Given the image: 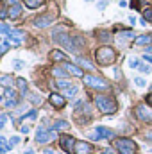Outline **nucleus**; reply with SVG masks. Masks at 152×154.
Segmentation results:
<instances>
[{"mask_svg":"<svg viewBox=\"0 0 152 154\" xmlns=\"http://www.w3.org/2000/svg\"><path fill=\"white\" fill-rule=\"evenodd\" d=\"M7 122V115H0V127H4Z\"/></svg>","mask_w":152,"mask_h":154,"instance_id":"obj_35","label":"nucleus"},{"mask_svg":"<svg viewBox=\"0 0 152 154\" xmlns=\"http://www.w3.org/2000/svg\"><path fill=\"white\" fill-rule=\"evenodd\" d=\"M23 154H34V152H32V149H29V151H25Z\"/></svg>","mask_w":152,"mask_h":154,"instance_id":"obj_45","label":"nucleus"},{"mask_svg":"<svg viewBox=\"0 0 152 154\" xmlns=\"http://www.w3.org/2000/svg\"><path fill=\"white\" fill-rule=\"evenodd\" d=\"M14 68H16V70L23 68V63H22V61H14Z\"/></svg>","mask_w":152,"mask_h":154,"instance_id":"obj_37","label":"nucleus"},{"mask_svg":"<svg viewBox=\"0 0 152 154\" xmlns=\"http://www.w3.org/2000/svg\"><path fill=\"white\" fill-rule=\"evenodd\" d=\"M95 104L100 109V113H104V115H113L114 111H116V108H118L116 102H114V99L108 97V95H99L95 99Z\"/></svg>","mask_w":152,"mask_h":154,"instance_id":"obj_1","label":"nucleus"},{"mask_svg":"<svg viewBox=\"0 0 152 154\" xmlns=\"http://www.w3.org/2000/svg\"><path fill=\"white\" fill-rule=\"evenodd\" d=\"M68 127H70V124L65 122V120H57V122H54V131H57V129H68Z\"/></svg>","mask_w":152,"mask_h":154,"instance_id":"obj_19","label":"nucleus"},{"mask_svg":"<svg viewBox=\"0 0 152 154\" xmlns=\"http://www.w3.org/2000/svg\"><path fill=\"white\" fill-rule=\"evenodd\" d=\"M4 97H5V100H9V99H16V91H14L13 88H4Z\"/></svg>","mask_w":152,"mask_h":154,"instance_id":"obj_18","label":"nucleus"},{"mask_svg":"<svg viewBox=\"0 0 152 154\" xmlns=\"http://www.w3.org/2000/svg\"><path fill=\"white\" fill-rule=\"evenodd\" d=\"M86 2H90V0H86Z\"/></svg>","mask_w":152,"mask_h":154,"instance_id":"obj_47","label":"nucleus"},{"mask_svg":"<svg viewBox=\"0 0 152 154\" xmlns=\"http://www.w3.org/2000/svg\"><path fill=\"white\" fill-rule=\"evenodd\" d=\"M97 7H99V9H104V7H106V2H104V0H102V2H99V5H97Z\"/></svg>","mask_w":152,"mask_h":154,"instance_id":"obj_41","label":"nucleus"},{"mask_svg":"<svg viewBox=\"0 0 152 154\" xmlns=\"http://www.w3.org/2000/svg\"><path fill=\"white\" fill-rule=\"evenodd\" d=\"M0 31H2V34H5V36H9V34H11V31H9V27H7V23H2V25H0Z\"/></svg>","mask_w":152,"mask_h":154,"instance_id":"obj_29","label":"nucleus"},{"mask_svg":"<svg viewBox=\"0 0 152 154\" xmlns=\"http://www.w3.org/2000/svg\"><path fill=\"white\" fill-rule=\"evenodd\" d=\"M57 138V131H54V129H45L43 125L38 129V133H36V142L38 143H48V142H52V140H56Z\"/></svg>","mask_w":152,"mask_h":154,"instance_id":"obj_4","label":"nucleus"},{"mask_svg":"<svg viewBox=\"0 0 152 154\" xmlns=\"http://www.w3.org/2000/svg\"><path fill=\"white\" fill-rule=\"evenodd\" d=\"M65 95H66V97H74V95H77V88L75 86H72V88L65 90Z\"/></svg>","mask_w":152,"mask_h":154,"instance_id":"obj_28","label":"nucleus"},{"mask_svg":"<svg viewBox=\"0 0 152 154\" xmlns=\"http://www.w3.org/2000/svg\"><path fill=\"white\" fill-rule=\"evenodd\" d=\"M50 59H54V61H65L66 56H65L61 50H52V52H50Z\"/></svg>","mask_w":152,"mask_h":154,"instance_id":"obj_16","label":"nucleus"},{"mask_svg":"<svg viewBox=\"0 0 152 154\" xmlns=\"http://www.w3.org/2000/svg\"><path fill=\"white\" fill-rule=\"evenodd\" d=\"M149 43H152V36L150 34H143V36H138V38H136V45H140V47L149 45Z\"/></svg>","mask_w":152,"mask_h":154,"instance_id":"obj_15","label":"nucleus"},{"mask_svg":"<svg viewBox=\"0 0 152 154\" xmlns=\"http://www.w3.org/2000/svg\"><path fill=\"white\" fill-rule=\"evenodd\" d=\"M77 61H79V63H81V65H82L84 68H88V70H93V65H91V63H90L88 59H81V57H79Z\"/></svg>","mask_w":152,"mask_h":154,"instance_id":"obj_25","label":"nucleus"},{"mask_svg":"<svg viewBox=\"0 0 152 154\" xmlns=\"http://www.w3.org/2000/svg\"><path fill=\"white\" fill-rule=\"evenodd\" d=\"M7 14H9L11 18H18V16L22 14V7H20V4H13V5H9Z\"/></svg>","mask_w":152,"mask_h":154,"instance_id":"obj_13","label":"nucleus"},{"mask_svg":"<svg viewBox=\"0 0 152 154\" xmlns=\"http://www.w3.org/2000/svg\"><path fill=\"white\" fill-rule=\"evenodd\" d=\"M43 4V0H25V5L29 7V9H36Z\"/></svg>","mask_w":152,"mask_h":154,"instance_id":"obj_21","label":"nucleus"},{"mask_svg":"<svg viewBox=\"0 0 152 154\" xmlns=\"http://www.w3.org/2000/svg\"><path fill=\"white\" fill-rule=\"evenodd\" d=\"M52 74H54V75H56V77H61V79H65V77H66V74H68V72H65L63 68H57V66H56V68L52 70Z\"/></svg>","mask_w":152,"mask_h":154,"instance_id":"obj_23","label":"nucleus"},{"mask_svg":"<svg viewBox=\"0 0 152 154\" xmlns=\"http://www.w3.org/2000/svg\"><path fill=\"white\" fill-rule=\"evenodd\" d=\"M100 39H102V41H108V39H109V34H108V32H100Z\"/></svg>","mask_w":152,"mask_h":154,"instance_id":"obj_36","label":"nucleus"},{"mask_svg":"<svg viewBox=\"0 0 152 154\" xmlns=\"http://www.w3.org/2000/svg\"><path fill=\"white\" fill-rule=\"evenodd\" d=\"M93 147L91 143H86V142H77L75 149H74V154H91Z\"/></svg>","mask_w":152,"mask_h":154,"instance_id":"obj_10","label":"nucleus"},{"mask_svg":"<svg viewBox=\"0 0 152 154\" xmlns=\"http://www.w3.org/2000/svg\"><path fill=\"white\" fill-rule=\"evenodd\" d=\"M43 154H54V151H50V149H45V151H43Z\"/></svg>","mask_w":152,"mask_h":154,"instance_id":"obj_43","label":"nucleus"},{"mask_svg":"<svg viewBox=\"0 0 152 154\" xmlns=\"http://www.w3.org/2000/svg\"><path fill=\"white\" fill-rule=\"evenodd\" d=\"M65 70H66L68 74L75 75V77H84V74H82V70H81L79 66H75V65H72V63H65Z\"/></svg>","mask_w":152,"mask_h":154,"instance_id":"obj_12","label":"nucleus"},{"mask_svg":"<svg viewBox=\"0 0 152 154\" xmlns=\"http://www.w3.org/2000/svg\"><path fill=\"white\" fill-rule=\"evenodd\" d=\"M5 16H7V11H5V9H2V13H0V18H2V20H4V18H5Z\"/></svg>","mask_w":152,"mask_h":154,"instance_id":"obj_40","label":"nucleus"},{"mask_svg":"<svg viewBox=\"0 0 152 154\" xmlns=\"http://www.w3.org/2000/svg\"><path fill=\"white\" fill-rule=\"evenodd\" d=\"M147 102H149V106H152V93L147 97Z\"/></svg>","mask_w":152,"mask_h":154,"instance_id":"obj_42","label":"nucleus"},{"mask_svg":"<svg viewBox=\"0 0 152 154\" xmlns=\"http://www.w3.org/2000/svg\"><path fill=\"white\" fill-rule=\"evenodd\" d=\"M150 90H152V86H150Z\"/></svg>","mask_w":152,"mask_h":154,"instance_id":"obj_48","label":"nucleus"},{"mask_svg":"<svg viewBox=\"0 0 152 154\" xmlns=\"http://www.w3.org/2000/svg\"><path fill=\"white\" fill-rule=\"evenodd\" d=\"M95 56H97V63L100 66H108V65L114 63V59H116V52L111 47H100Z\"/></svg>","mask_w":152,"mask_h":154,"instance_id":"obj_2","label":"nucleus"},{"mask_svg":"<svg viewBox=\"0 0 152 154\" xmlns=\"http://www.w3.org/2000/svg\"><path fill=\"white\" fill-rule=\"evenodd\" d=\"M134 82H136L138 86H141V88H143V86H147V82H145V79H143V77H136V79H134Z\"/></svg>","mask_w":152,"mask_h":154,"instance_id":"obj_30","label":"nucleus"},{"mask_svg":"<svg viewBox=\"0 0 152 154\" xmlns=\"http://www.w3.org/2000/svg\"><path fill=\"white\" fill-rule=\"evenodd\" d=\"M36 116H38V111H36V109H32V111H29L27 115L23 116L22 120H36Z\"/></svg>","mask_w":152,"mask_h":154,"instance_id":"obj_24","label":"nucleus"},{"mask_svg":"<svg viewBox=\"0 0 152 154\" xmlns=\"http://www.w3.org/2000/svg\"><path fill=\"white\" fill-rule=\"evenodd\" d=\"M59 142H61V147H63V151H65V152H74L77 142L72 138V136L65 134V136H61V138H59Z\"/></svg>","mask_w":152,"mask_h":154,"instance_id":"obj_6","label":"nucleus"},{"mask_svg":"<svg viewBox=\"0 0 152 154\" xmlns=\"http://www.w3.org/2000/svg\"><path fill=\"white\" fill-rule=\"evenodd\" d=\"M134 38V32H131V31H125V32H122V34H118V43L122 45V47H125L127 43V39H132Z\"/></svg>","mask_w":152,"mask_h":154,"instance_id":"obj_14","label":"nucleus"},{"mask_svg":"<svg viewBox=\"0 0 152 154\" xmlns=\"http://www.w3.org/2000/svg\"><path fill=\"white\" fill-rule=\"evenodd\" d=\"M129 66H131V68H140L138 59H131V61H129Z\"/></svg>","mask_w":152,"mask_h":154,"instance_id":"obj_33","label":"nucleus"},{"mask_svg":"<svg viewBox=\"0 0 152 154\" xmlns=\"http://www.w3.org/2000/svg\"><path fill=\"white\" fill-rule=\"evenodd\" d=\"M0 84H2L4 88H11V84H13V77L2 75V79H0Z\"/></svg>","mask_w":152,"mask_h":154,"instance_id":"obj_20","label":"nucleus"},{"mask_svg":"<svg viewBox=\"0 0 152 154\" xmlns=\"http://www.w3.org/2000/svg\"><path fill=\"white\" fill-rule=\"evenodd\" d=\"M136 115H138L140 120H143V122H150L152 120V111L147 106H143V104H140V106L136 108Z\"/></svg>","mask_w":152,"mask_h":154,"instance_id":"obj_9","label":"nucleus"},{"mask_svg":"<svg viewBox=\"0 0 152 154\" xmlns=\"http://www.w3.org/2000/svg\"><path fill=\"white\" fill-rule=\"evenodd\" d=\"M50 104H52V106H56V108H65L66 100H65V97H63V95L52 93V95H50Z\"/></svg>","mask_w":152,"mask_h":154,"instance_id":"obj_11","label":"nucleus"},{"mask_svg":"<svg viewBox=\"0 0 152 154\" xmlns=\"http://www.w3.org/2000/svg\"><path fill=\"white\" fill-rule=\"evenodd\" d=\"M113 136H114L113 129H108V127H102V125H99V127H97V131H95V134H91V138H93V140H100V138H113Z\"/></svg>","mask_w":152,"mask_h":154,"instance_id":"obj_7","label":"nucleus"},{"mask_svg":"<svg viewBox=\"0 0 152 154\" xmlns=\"http://www.w3.org/2000/svg\"><path fill=\"white\" fill-rule=\"evenodd\" d=\"M104 154H114V152H111V151H106V152H104Z\"/></svg>","mask_w":152,"mask_h":154,"instance_id":"obj_46","label":"nucleus"},{"mask_svg":"<svg viewBox=\"0 0 152 154\" xmlns=\"http://www.w3.org/2000/svg\"><path fill=\"white\" fill-rule=\"evenodd\" d=\"M54 20H56V16L50 14V13H48V14H41V16H38V18L34 20V25L39 27V29H43V27H48Z\"/></svg>","mask_w":152,"mask_h":154,"instance_id":"obj_8","label":"nucleus"},{"mask_svg":"<svg viewBox=\"0 0 152 154\" xmlns=\"http://www.w3.org/2000/svg\"><path fill=\"white\" fill-rule=\"evenodd\" d=\"M147 138H149V140L152 142V131H149V133H147Z\"/></svg>","mask_w":152,"mask_h":154,"instance_id":"obj_44","label":"nucleus"},{"mask_svg":"<svg viewBox=\"0 0 152 154\" xmlns=\"http://www.w3.org/2000/svg\"><path fill=\"white\" fill-rule=\"evenodd\" d=\"M16 84H18V88H20L22 95H25V93H27V81H25V79H18V81H16Z\"/></svg>","mask_w":152,"mask_h":154,"instance_id":"obj_22","label":"nucleus"},{"mask_svg":"<svg viewBox=\"0 0 152 154\" xmlns=\"http://www.w3.org/2000/svg\"><path fill=\"white\" fill-rule=\"evenodd\" d=\"M143 18H145V20H149V22H152V7L143 9Z\"/></svg>","mask_w":152,"mask_h":154,"instance_id":"obj_26","label":"nucleus"},{"mask_svg":"<svg viewBox=\"0 0 152 154\" xmlns=\"http://www.w3.org/2000/svg\"><path fill=\"white\" fill-rule=\"evenodd\" d=\"M29 129H31V125H27V124L20 127V131H22V133H29Z\"/></svg>","mask_w":152,"mask_h":154,"instance_id":"obj_38","label":"nucleus"},{"mask_svg":"<svg viewBox=\"0 0 152 154\" xmlns=\"http://www.w3.org/2000/svg\"><path fill=\"white\" fill-rule=\"evenodd\" d=\"M140 72H143V74H149V72H150V68H149L147 65H140Z\"/></svg>","mask_w":152,"mask_h":154,"instance_id":"obj_34","label":"nucleus"},{"mask_svg":"<svg viewBox=\"0 0 152 154\" xmlns=\"http://www.w3.org/2000/svg\"><path fill=\"white\" fill-rule=\"evenodd\" d=\"M16 104H18V99H9V100H5V102H4V106H5V108H14Z\"/></svg>","mask_w":152,"mask_h":154,"instance_id":"obj_27","label":"nucleus"},{"mask_svg":"<svg viewBox=\"0 0 152 154\" xmlns=\"http://www.w3.org/2000/svg\"><path fill=\"white\" fill-rule=\"evenodd\" d=\"M56 84H57V88H63V90H68V88H72V86H74V84H72L70 81H66V79H59Z\"/></svg>","mask_w":152,"mask_h":154,"instance_id":"obj_17","label":"nucleus"},{"mask_svg":"<svg viewBox=\"0 0 152 154\" xmlns=\"http://www.w3.org/2000/svg\"><path fill=\"white\" fill-rule=\"evenodd\" d=\"M143 59H145V61H149V63H152V56H149V54H145V56H143Z\"/></svg>","mask_w":152,"mask_h":154,"instance_id":"obj_39","label":"nucleus"},{"mask_svg":"<svg viewBox=\"0 0 152 154\" xmlns=\"http://www.w3.org/2000/svg\"><path fill=\"white\" fill-rule=\"evenodd\" d=\"M114 147L120 151V154H136V143L129 138H116Z\"/></svg>","mask_w":152,"mask_h":154,"instance_id":"obj_3","label":"nucleus"},{"mask_svg":"<svg viewBox=\"0 0 152 154\" xmlns=\"http://www.w3.org/2000/svg\"><path fill=\"white\" fill-rule=\"evenodd\" d=\"M7 48H9V41L5 39V41H2V50H0V52H2V54H5V52H7Z\"/></svg>","mask_w":152,"mask_h":154,"instance_id":"obj_32","label":"nucleus"},{"mask_svg":"<svg viewBox=\"0 0 152 154\" xmlns=\"http://www.w3.org/2000/svg\"><path fill=\"white\" fill-rule=\"evenodd\" d=\"M82 79H84V84L90 86V88H95V90H108V88H109L108 82H106L104 79H100V77L86 75V77H82Z\"/></svg>","mask_w":152,"mask_h":154,"instance_id":"obj_5","label":"nucleus"},{"mask_svg":"<svg viewBox=\"0 0 152 154\" xmlns=\"http://www.w3.org/2000/svg\"><path fill=\"white\" fill-rule=\"evenodd\" d=\"M16 143H20V136H13V138L9 140V149H11L13 145H16Z\"/></svg>","mask_w":152,"mask_h":154,"instance_id":"obj_31","label":"nucleus"}]
</instances>
